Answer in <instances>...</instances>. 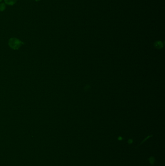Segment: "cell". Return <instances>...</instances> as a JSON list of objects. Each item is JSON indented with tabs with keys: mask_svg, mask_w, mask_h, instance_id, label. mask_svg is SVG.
<instances>
[{
	"mask_svg": "<svg viewBox=\"0 0 165 166\" xmlns=\"http://www.w3.org/2000/svg\"><path fill=\"white\" fill-rule=\"evenodd\" d=\"M23 44H24V42L15 38H11L8 41L9 46L14 50L18 49Z\"/></svg>",
	"mask_w": 165,
	"mask_h": 166,
	"instance_id": "1",
	"label": "cell"
},
{
	"mask_svg": "<svg viewBox=\"0 0 165 166\" xmlns=\"http://www.w3.org/2000/svg\"><path fill=\"white\" fill-rule=\"evenodd\" d=\"M4 0L5 2V3L9 5H14L17 1V0Z\"/></svg>",
	"mask_w": 165,
	"mask_h": 166,
	"instance_id": "2",
	"label": "cell"
},
{
	"mask_svg": "<svg viewBox=\"0 0 165 166\" xmlns=\"http://www.w3.org/2000/svg\"><path fill=\"white\" fill-rule=\"evenodd\" d=\"M155 45L156 48L160 49L162 47L163 44L161 41H157L155 43Z\"/></svg>",
	"mask_w": 165,
	"mask_h": 166,
	"instance_id": "3",
	"label": "cell"
},
{
	"mask_svg": "<svg viewBox=\"0 0 165 166\" xmlns=\"http://www.w3.org/2000/svg\"><path fill=\"white\" fill-rule=\"evenodd\" d=\"M6 8V5L4 3H0V11L2 12L5 10Z\"/></svg>",
	"mask_w": 165,
	"mask_h": 166,
	"instance_id": "4",
	"label": "cell"
},
{
	"mask_svg": "<svg viewBox=\"0 0 165 166\" xmlns=\"http://www.w3.org/2000/svg\"><path fill=\"white\" fill-rule=\"evenodd\" d=\"M149 160H150V162L151 164H154V162H155V159H154V158L153 157H151V158H150Z\"/></svg>",
	"mask_w": 165,
	"mask_h": 166,
	"instance_id": "5",
	"label": "cell"
},
{
	"mask_svg": "<svg viewBox=\"0 0 165 166\" xmlns=\"http://www.w3.org/2000/svg\"><path fill=\"white\" fill-rule=\"evenodd\" d=\"M132 140H131V141H130V140H129V143H132Z\"/></svg>",
	"mask_w": 165,
	"mask_h": 166,
	"instance_id": "6",
	"label": "cell"
},
{
	"mask_svg": "<svg viewBox=\"0 0 165 166\" xmlns=\"http://www.w3.org/2000/svg\"><path fill=\"white\" fill-rule=\"evenodd\" d=\"M36 1H40L41 0H35Z\"/></svg>",
	"mask_w": 165,
	"mask_h": 166,
	"instance_id": "7",
	"label": "cell"
},
{
	"mask_svg": "<svg viewBox=\"0 0 165 166\" xmlns=\"http://www.w3.org/2000/svg\"><path fill=\"white\" fill-rule=\"evenodd\" d=\"M1 1H2V0H0V2Z\"/></svg>",
	"mask_w": 165,
	"mask_h": 166,
	"instance_id": "8",
	"label": "cell"
}]
</instances>
